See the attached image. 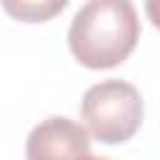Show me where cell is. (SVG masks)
Here are the masks:
<instances>
[{
    "label": "cell",
    "instance_id": "cell-1",
    "mask_svg": "<svg viewBox=\"0 0 160 160\" xmlns=\"http://www.w3.org/2000/svg\"><path fill=\"white\" fill-rule=\"evenodd\" d=\"M140 40L138 10L128 0L85 2L68 30L72 58L90 70H108L128 60Z\"/></svg>",
    "mask_w": 160,
    "mask_h": 160
},
{
    "label": "cell",
    "instance_id": "cell-2",
    "mask_svg": "<svg viewBox=\"0 0 160 160\" xmlns=\"http://www.w3.org/2000/svg\"><path fill=\"white\" fill-rule=\"evenodd\" d=\"M80 115L95 140L102 145L128 142L142 125V98L132 82L102 80L88 88Z\"/></svg>",
    "mask_w": 160,
    "mask_h": 160
},
{
    "label": "cell",
    "instance_id": "cell-3",
    "mask_svg": "<svg viewBox=\"0 0 160 160\" xmlns=\"http://www.w3.org/2000/svg\"><path fill=\"white\" fill-rule=\"evenodd\" d=\"M25 155L28 160H88L90 135L80 122L52 115L30 130Z\"/></svg>",
    "mask_w": 160,
    "mask_h": 160
},
{
    "label": "cell",
    "instance_id": "cell-4",
    "mask_svg": "<svg viewBox=\"0 0 160 160\" xmlns=\"http://www.w3.org/2000/svg\"><path fill=\"white\" fill-rule=\"evenodd\" d=\"M65 5H68L65 0H50V2H8L5 0L2 10L22 22H45L55 12H62Z\"/></svg>",
    "mask_w": 160,
    "mask_h": 160
},
{
    "label": "cell",
    "instance_id": "cell-5",
    "mask_svg": "<svg viewBox=\"0 0 160 160\" xmlns=\"http://www.w3.org/2000/svg\"><path fill=\"white\" fill-rule=\"evenodd\" d=\"M145 12L152 20V25L160 30V2H145Z\"/></svg>",
    "mask_w": 160,
    "mask_h": 160
},
{
    "label": "cell",
    "instance_id": "cell-6",
    "mask_svg": "<svg viewBox=\"0 0 160 160\" xmlns=\"http://www.w3.org/2000/svg\"><path fill=\"white\" fill-rule=\"evenodd\" d=\"M88 160H108V158H92V155H90V158H88Z\"/></svg>",
    "mask_w": 160,
    "mask_h": 160
}]
</instances>
